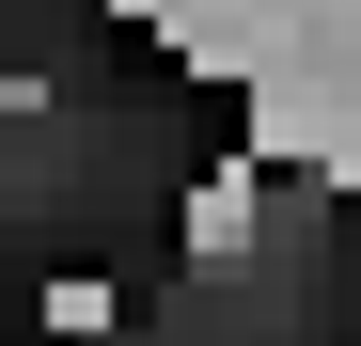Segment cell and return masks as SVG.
Wrapping results in <instances>:
<instances>
[{"mask_svg":"<svg viewBox=\"0 0 361 346\" xmlns=\"http://www.w3.org/2000/svg\"><path fill=\"white\" fill-rule=\"evenodd\" d=\"M252 142H267V157L298 142V173H345V64H298V79L267 64V79H252Z\"/></svg>","mask_w":361,"mask_h":346,"instance_id":"6da1fadb","label":"cell"},{"mask_svg":"<svg viewBox=\"0 0 361 346\" xmlns=\"http://www.w3.org/2000/svg\"><path fill=\"white\" fill-rule=\"evenodd\" d=\"M252 220H267V173H252V157H220L204 189H189V252H252Z\"/></svg>","mask_w":361,"mask_h":346,"instance_id":"7a4b0ae2","label":"cell"},{"mask_svg":"<svg viewBox=\"0 0 361 346\" xmlns=\"http://www.w3.org/2000/svg\"><path fill=\"white\" fill-rule=\"evenodd\" d=\"M16 110H32V79H16V64H0V126H16Z\"/></svg>","mask_w":361,"mask_h":346,"instance_id":"3957f363","label":"cell"}]
</instances>
